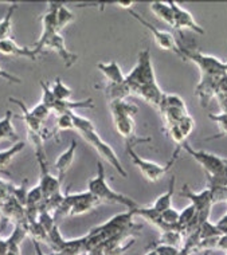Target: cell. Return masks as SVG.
<instances>
[{
    "mask_svg": "<svg viewBox=\"0 0 227 255\" xmlns=\"http://www.w3.org/2000/svg\"><path fill=\"white\" fill-rule=\"evenodd\" d=\"M87 191L102 204H120L127 208V211H133L135 208L140 206L139 203L133 200L127 195L120 194L117 191L112 189L108 180H106V173H105L102 161L97 163V175L92 177L87 183Z\"/></svg>",
    "mask_w": 227,
    "mask_h": 255,
    "instance_id": "6da1fadb",
    "label": "cell"
},
{
    "mask_svg": "<svg viewBox=\"0 0 227 255\" xmlns=\"http://www.w3.org/2000/svg\"><path fill=\"white\" fill-rule=\"evenodd\" d=\"M109 109L116 130L120 136L124 137V140H127V142H132L136 145L139 142L151 141V138H139L135 136L136 123L133 116L139 112L137 106L129 104L125 100H113L109 101Z\"/></svg>",
    "mask_w": 227,
    "mask_h": 255,
    "instance_id": "7a4b0ae2",
    "label": "cell"
},
{
    "mask_svg": "<svg viewBox=\"0 0 227 255\" xmlns=\"http://www.w3.org/2000/svg\"><path fill=\"white\" fill-rule=\"evenodd\" d=\"M125 84L129 88L131 96H135L139 89L148 86V85L157 84L156 74L153 69L152 57L149 53V49L143 50L137 57L136 66L127 74Z\"/></svg>",
    "mask_w": 227,
    "mask_h": 255,
    "instance_id": "3957f363",
    "label": "cell"
},
{
    "mask_svg": "<svg viewBox=\"0 0 227 255\" xmlns=\"http://www.w3.org/2000/svg\"><path fill=\"white\" fill-rule=\"evenodd\" d=\"M133 146H135L133 144L127 142L128 156L131 158V161L133 163V165L141 172V175H143V176L145 177V180H148L149 183H156V181L162 180L163 177L167 175V172L174 167V164L176 163V160H178L180 152H182V149L178 146L168 163L159 164L155 163V161H149V160H145V158L140 157L139 154L136 153V150L133 149Z\"/></svg>",
    "mask_w": 227,
    "mask_h": 255,
    "instance_id": "277c9868",
    "label": "cell"
},
{
    "mask_svg": "<svg viewBox=\"0 0 227 255\" xmlns=\"http://www.w3.org/2000/svg\"><path fill=\"white\" fill-rule=\"evenodd\" d=\"M182 51H183L184 61L194 62L198 66L202 77H222L227 74V62L221 61L218 58L213 55H207L201 51L184 47L182 44Z\"/></svg>",
    "mask_w": 227,
    "mask_h": 255,
    "instance_id": "5b68a950",
    "label": "cell"
},
{
    "mask_svg": "<svg viewBox=\"0 0 227 255\" xmlns=\"http://www.w3.org/2000/svg\"><path fill=\"white\" fill-rule=\"evenodd\" d=\"M179 148L184 152H187L198 164H201V167L205 169L206 176H217L219 173L227 172V158L210 153L206 150L194 149L187 141L183 142Z\"/></svg>",
    "mask_w": 227,
    "mask_h": 255,
    "instance_id": "8992f818",
    "label": "cell"
},
{
    "mask_svg": "<svg viewBox=\"0 0 227 255\" xmlns=\"http://www.w3.org/2000/svg\"><path fill=\"white\" fill-rule=\"evenodd\" d=\"M79 134L82 136V138L86 141L87 144H90V145L96 149L98 156H100L102 160H105L106 163H109L122 177L128 176L127 171L122 167V164L121 161H120V158H118L117 153L114 152L113 148H112L108 142H105V141L101 138V136L97 133V130H89V132H82L79 133Z\"/></svg>",
    "mask_w": 227,
    "mask_h": 255,
    "instance_id": "52a82bcc",
    "label": "cell"
},
{
    "mask_svg": "<svg viewBox=\"0 0 227 255\" xmlns=\"http://www.w3.org/2000/svg\"><path fill=\"white\" fill-rule=\"evenodd\" d=\"M128 12L131 13L133 18L137 19V20H139V22L141 23L147 30H149V32L152 34L153 39H155V42H156V44L160 47V49L166 50V51H172V53H175L178 57H180L184 61L183 51H182V43H179V42L176 40V38L171 34L170 31L159 30L156 26H153L152 23L147 22V20H145L140 13L135 12L133 9L128 11Z\"/></svg>",
    "mask_w": 227,
    "mask_h": 255,
    "instance_id": "ba28073f",
    "label": "cell"
},
{
    "mask_svg": "<svg viewBox=\"0 0 227 255\" xmlns=\"http://www.w3.org/2000/svg\"><path fill=\"white\" fill-rule=\"evenodd\" d=\"M59 4H61L59 1H48L47 8H46L42 18H40V20H42V34H40V38L36 40V43L32 47V50L38 55L43 50L44 43L54 34L59 32L58 31V8H59Z\"/></svg>",
    "mask_w": 227,
    "mask_h": 255,
    "instance_id": "9c48e42d",
    "label": "cell"
},
{
    "mask_svg": "<svg viewBox=\"0 0 227 255\" xmlns=\"http://www.w3.org/2000/svg\"><path fill=\"white\" fill-rule=\"evenodd\" d=\"M180 195L183 198L188 199L192 206L197 208V216L198 219H201L199 220L201 223L209 220L211 208L214 206L213 204V198H211V189L206 188L201 192H194V191L188 188V185H184L182 191H180Z\"/></svg>",
    "mask_w": 227,
    "mask_h": 255,
    "instance_id": "30bf717a",
    "label": "cell"
},
{
    "mask_svg": "<svg viewBox=\"0 0 227 255\" xmlns=\"http://www.w3.org/2000/svg\"><path fill=\"white\" fill-rule=\"evenodd\" d=\"M171 7H172V11H174V19H175V24H174V30H176L180 34V36L183 38V30L188 31H194L197 34H201L203 35L205 34V30L203 27L197 22V19L194 18L190 11L184 8L183 5L176 3V1H170Z\"/></svg>",
    "mask_w": 227,
    "mask_h": 255,
    "instance_id": "8fae6325",
    "label": "cell"
},
{
    "mask_svg": "<svg viewBox=\"0 0 227 255\" xmlns=\"http://www.w3.org/2000/svg\"><path fill=\"white\" fill-rule=\"evenodd\" d=\"M43 49H48V50H52V51H55V53L61 57L62 61L65 62L66 67L73 66L75 62H77V59H78V57H77L74 53H71V51L67 49L65 38L62 36L61 32L54 34V35H52L51 38L44 43Z\"/></svg>",
    "mask_w": 227,
    "mask_h": 255,
    "instance_id": "7c38bea8",
    "label": "cell"
},
{
    "mask_svg": "<svg viewBox=\"0 0 227 255\" xmlns=\"http://www.w3.org/2000/svg\"><path fill=\"white\" fill-rule=\"evenodd\" d=\"M219 78L221 77H202L199 81V84L195 89V94L199 98V102L203 108H207L211 98L215 97L217 90H218Z\"/></svg>",
    "mask_w": 227,
    "mask_h": 255,
    "instance_id": "4fadbf2b",
    "label": "cell"
},
{
    "mask_svg": "<svg viewBox=\"0 0 227 255\" xmlns=\"http://www.w3.org/2000/svg\"><path fill=\"white\" fill-rule=\"evenodd\" d=\"M9 102H13V104H16L20 110H22V119L26 124L27 128V134L28 137H39L42 136L44 138V130L43 128H42V124L39 120L35 119L34 116L31 115L30 109L27 108L26 104L20 100H16V98H9Z\"/></svg>",
    "mask_w": 227,
    "mask_h": 255,
    "instance_id": "5bb4252c",
    "label": "cell"
},
{
    "mask_svg": "<svg viewBox=\"0 0 227 255\" xmlns=\"http://www.w3.org/2000/svg\"><path fill=\"white\" fill-rule=\"evenodd\" d=\"M0 54L9 55V57L27 58V59H31V61H36L38 59V54L35 53L34 50L19 46L12 38L0 40Z\"/></svg>",
    "mask_w": 227,
    "mask_h": 255,
    "instance_id": "9a60e30c",
    "label": "cell"
},
{
    "mask_svg": "<svg viewBox=\"0 0 227 255\" xmlns=\"http://www.w3.org/2000/svg\"><path fill=\"white\" fill-rule=\"evenodd\" d=\"M97 69L101 71V74L104 75L106 81L109 82L108 85H121L125 82L127 74H124L121 66L118 65V62L112 61L109 63H102L100 62L97 65Z\"/></svg>",
    "mask_w": 227,
    "mask_h": 255,
    "instance_id": "2e32d148",
    "label": "cell"
},
{
    "mask_svg": "<svg viewBox=\"0 0 227 255\" xmlns=\"http://www.w3.org/2000/svg\"><path fill=\"white\" fill-rule=\"evenodd\" d=\"M77 146H78L77 141L73 140L71 141V144L69 145V148H67L63 153L59 154L57 157V160H55L54 168L57 169L58 177H59L61 180H63V177L67 175V172H69V169L71 168V164L74 161L75 152H77Z\"/></svg>",
    "mask_w": 227,
    "mask_h": 255,
    "instance_id": "e0dca14e",
    "label": "cell"
},
{
    "mask_svg": "<svg viewBox=\"0 0 227 255\" xmlns=\"http://www.w3.org/2000/svg\"><path fill=\"white\" fill-rule=\"evenodd\" d=\"M94 102L92 98H87L83 101H57V104L52 108V113L57 116L65 115V113H71L75 112V109H93Z\"/></svg>",
    "mask_w": 227,
    "mask_h": 255,
    "instance_id": "ac0fdd59",
    "label": "cell"
},
{
    "mask_svg": "<svg viewBox=\"0 0 227 255\" xmlns=\"http://www.w3.org/2000/svg\"><path fill=\"white\" fill-rule=\"evenodd\" d=\"M149 7H151V11L157 19H160V20H163V22L174 28V11H172L170 1H152Z\"/></svg>",
    "mask_w": 227,
    "mask_h": 255,
    "instance_id": "d6986e66",
    "label": "cell"
},
{
    "mask_svg": "<svg viewBox=\"0 0 227 255\" xmlns=\"http://www.w3.org/2000/svg\"><path fill=\"white\" fill-rule=\"evenodd\" d=\"M12 117L13 113L8 109L5 112L4 117L0 120V141L8 140L15 144L17 141H20V138L17 136L16 130L12 125Z\"/></svg>",
    "mask_w": 227,
    "mask_h": 255,
    "instance_id": "ffe728a7",
    "label": "cell"
},
{
    "mask_svg": "<svg viewBox=\"0 0 227 255\" xmlns=\"http://www.w3.org/2000/svg\"><path fill=\"white\" fill-rule=\"evenodd\" d=\"M175 183H176L175 176H172L171 177L170 187H168V189H167L164 194L160 195V196L153 202L152 206H151L155 211L163 212L172 207V198H174V194H175Z\"/></svg>",
    "mask_w": 227,
    "mask_h": 255,
    "instance_id": "44dd1931",
    "label": "cell"
},
{
    "mask_svg": "<svg viewBox=\"0 0 227 255\" xmlns=\"http://www.w3.org/2000/svg\"><path fill=\"white\" fill-rule=\"evenodd\" d=\"M26 146V142L24 141H17L15 142L11 148L4 150H0V172H3L7 169L9 164L12 163L13 157L16 156L17 153H20Z\"/></svg>",
    "mask_w": 227,
    "mask_h": 255,
    "instance_id": "7402d4cb",
    "label": "cell"
},
{
    "mask_svg": "<svg viewBox=\"0 0 227 255\" xmlns=\"http://www.w3.org/2000/svg\"><path fill=\"white\" fill-rule=\"evenodd\" d=\"M19 7L17 3H11L8 8L5 11L4 18L0 20V40H4L11 38V32H12V18L15 9Z\"/></svg>",
    "mask_w": 227,
    "mask_h": 255,
    "instance_id": "603a6c76",
    "label": "cell"
},
{
    "mask_svg": "<svg viewBox=\"0 0 227 255\" xmlns=\"http://www.w3.org/2000/svg\"><path fill=\"white\" fill-rule=\"evenodd\" d=\"M51 92L57 98V101H70V98L73 96V90L59 77H57L55 81H54V84L51 86Z\"/></svg>",
    "mask_w": 227,
    "mask_h": 255,
    "instance_id": "cb8c5ba5",
    "label": "cell"
},
{
    "mask_svg": "<svg viewBox=\"0 0 227 255\" xmlns=\"http://www.w3.org/2000/svg\"><path fill=\"white\" fill-rule=\"evenodd\" d=\"M74 13L71 12V11L66 7L65 3H61V4H59V8H58V31L61 32L66 26H69L70 23L74 22Z\"/></svg>",
    "mask_w": 227,
    "mask_h": 255,
    "instance_id": "d4e9b609",
    "label": "cell"
},
{
    "mask_svg": "<svg viewBox=\"0 0 227 255\" xmlns=\"http://www.w3.org/2000/svg\"><path fill=\"white\" fill-rule=\"evenodd\" d=\"M71 117H73V124H74V129L78 133L89 132V130H96L94 124L86 117L77 115L75 112H71Z\"/></svg>",
    "mask_w": 227,
    "mask_h": 255,
    "instance_id": "484cf974",
    "label": "cell"
},
{
    "mask_svg": "<svg viewBox=\"0 0 227 255\" xmlns=\"http://www.w3.org/2000/svg\"><path fill=\"white\" fill-rule=\"evenodd\" d=\"M39 85H40V88H42V98H40V104H43L44 106H47L52 113V108H54V105L57 104V98H55V96L52 94L50 84L44 82V81H40Z\"/></svg>",
    "mask_w": 227,
    "mask_h": 255,
    "instance_id": "4316f807",
    "label": "cell"
},
{
    "mask_svg": "<svg viewBox=\"0 0 227 255\" xmlns=\"http://www.w3.org/2000/svg\"><path fill=\"white\" fill-rule=\"evenodd\" d=\"M197 233L201 239L219 237V235H222V233H221V230H219V227L217 226V223H210L209 220H207V222H205L203 225L199 226V229H198Z\"/></svg>",
    "mask_w": 227,
    "mask_h": 255,
    "instance_id": "83f0119b",
    "label": "cell"
},
{
    "mask_svg": "<svg viewBox=\"0 0 227 255\" xmlns=\"http://www.w3.org/2000/svg\"><path fill=\"white\" fill-rule=\"evenodd\" d=\"M195 216H197V208L190 203L184 210L180 211L179 226H180V229H182V231H183V230L186 229L190 223H191L192 220L195 219Z\"/></svg>",
    "mask_w": 227,
    "mask_h": 255,
    "instance_id": "f1b7e54d",
    "label": "cell"
},
{
    "mask_svg": "<svg viewBox=\"0 0 227 255\" xmlns=\"http://www.w3.org/2000/svg\"><path fill=\"white\" fill-rule=\"evenodd\" d=\"M176 125H178V128H179L180 132L183 133V136L187 138V137L192 133V130H194L195 123H194V119L191 117V115H187V116H184L183 119L180 120L179 123L176 124Z\"/></svg>",
    "mask_w": 227,
    "mask_h": 255,
    "instance_id": "f546056e",
    "label": "cell"
},
{
    "mask_svg": "<svg viewBox=\"0 0 227 255\" xmlns=\"http://www.w3.org/2000/svg\"><path fill=\"white\" fill-rule=\"evenodd\" d=\"M70 129H74L71 113H65V115L58 116L57 132H63V130H70Z\"/></svg>",
    "mask_w": 227,
    "mask_h": 255,
    "instance_id": "4dcf8cb0",
    "label": "cell"
},
{
    "mask_svg": "<svg viewBox=\"0 0 227 255\" xmlns=\"http://www.w3.org/2000/svg\"><path fill=\"white\" fill-rule=\"evenodd\" d=\"M31 115L34 116L35 119H38L40 123H44L46 120L48 119V116L51 115V110L48 109L47 106H44L43 104H38V105H35L32 109H30Z\"/></svg>",
    "mask_w": 227,
    "mask_h": 255,
    "instance_id": "1f68e13d",
    "label": "cell"
},
{
    "mask_svg": "<svg viewBox=\"0 0 227 255\" xmlns=\"http://www.w3.org/2000/svg\"><path fill=\"white\" fill-rule=\"evenodd\" d=\"M152 250L156 253L157 255H178L179 249L175 246H170V245H160L157 243L152 247Z\"/></svg>",
    "mask_w": 227,
    "mask_h": 255,
    "instance_id": "d6a6232c",
    "label": "cell"
},
{
    "mask_svg": "<svg viewBox=\"0 0 227 255\" xmlns=\"http://www.w3.org/2000/svg\"><path fill=\"white\" fill-rule=\"evenodd\" d=\"M209 119L215 121L219 125L221 134H227V115L221 113V115H209Z\"/></svg>",
    "mask_w": 227,
    "mask_h": 255,
    "instance_id": "836d02e7",
    "label": "cell"
},
{
    "mask_svg": "<svg viewBox=\"0 0 227 255\" xmlns=\"http://www.w3.org/2000/svg\"><path fill=\"white\" fill-rule=\"evenodd\" d=\"M217 93L222 94L225 97H227V74H223L221 78H219L218 82V90ZM217 96V94H215Z\"/></svg>",
    "mask_w": 227,
    "mask_h": 255,
    "instance_id": "e575fe53",
    "label": "cell"
},
{
    "mask_svg": "<svg viewBox=\"0 0 227 255\" xmlns=\"http://www.w3.org/2000/svg\"><path fill=\"white\" fill-rule=\"evenodd\" d=\"M0 78L5 79V81H8V82H11V84H20V82H22L20 78H17V77H15V75L9 74V73L4 71L3 69H1V66H0Z\"/></svg>",
    "mask_w": 227,
    "mask_h": 255,
    "instance_id": "d590c367",
    "label": "cell"
},
{
    "mask_svg": "<svg viewBox=\"0 0 227 255\" xmlns=\"http://www.w3.org/2000/svg\"><path fill=\"white\" fill-rule=\"evenodd\" d=\"M217 250H222L227 253V235H221L218 239V247Z\"/></svg>",
    "mask_w": 227,
    "mask_h": 255,
    "instance_id": "8d00e7d4",
    "label": "cell"
},
{
    "mask_svg": "<svg viewBox=\"0 0 227 255\" xmlns=\"http://www.w3.org/2000/svg\"><path fill=\"white\" fill-rule=\"evenodd\" d=\"M113 5H118V7H121L122 9H127V11H131L132 7L135 5V1H114Z\"/></svg>",
    "mask_w": 227,
    "mask_h": 255,
    "instance_id": "74e56055",
    "label": "cell"
},
{
    "mask_svg": "<svg viewBox=\"0 0 227 255\" xmlns=\"http://www.w3.org/2000/svg\"><path fill=\"white\" fill-rule=\"evenodd\" d=\"M8 251V242H7V238L0 237V255H5Z\"/></svg>",
    "mask_w": 227,
    "mask_h": 255,
    "instance_id": "f35d334b",
    "label": "cell"
},
{
    "mask_svg": "<svg viewBox=\"0 0 227 255\" xmlns=\"http://www.w3.org/2000/svg\"><path fill=\"white\" fill-rule=\"evenodd\" d=\"M34 250H35V255H46L43 251H42V249H40L39 242H35V241H34Z\"/></svg>",
    "mask_w": 227,
    "mask_h": 255,
    "instance_id": "ab89813d",
    "label": "cell"
},
{
    "mask_svg": "<svg viewBox=\"0 0 227 255\" xmlns=\"http://www.w3.org/2000/svg\"><path fill=\"white\" fill-rule=\"evenodd\" d=\"M217 225H218V226H227V212L225 214V216H222V218H221V219L217 222Z\"/></svg>",
    "mask_w": 227,
    "mask_h": 255,
    "instance_id": "60d3db41",
    "label": "cell"
},
{
    "mask_svg": "<svg viewBox=\"0 0 227 255\" xmlns=\"http://www.w3.org/2000/svg\"><path fill=\"white\" fill-rule=\"evenodd\" d=\"M145 255H157V254L153 250H149L148 253H147V254H145Z\"/></svg>",
    "mask_w": 227,
    "mask_h": 255,
    "instance_id": "b9f144b4",
    "label": "cell"
},
{
    "mask_svg": "<svg viewBox=\"0 0 227 255\" xmlns=\"http://www.w3.org/2000/svg\"><path fill=\"white\" fill-rule=\"evenodd\" d=\"M226 255H227V254H226Z\"/></svg>",
    "mask_w": 227,
    "mask_h": 255,
    "instance_id": "7bdbcfd3",
    "label": "cell"
}]
</instances>
